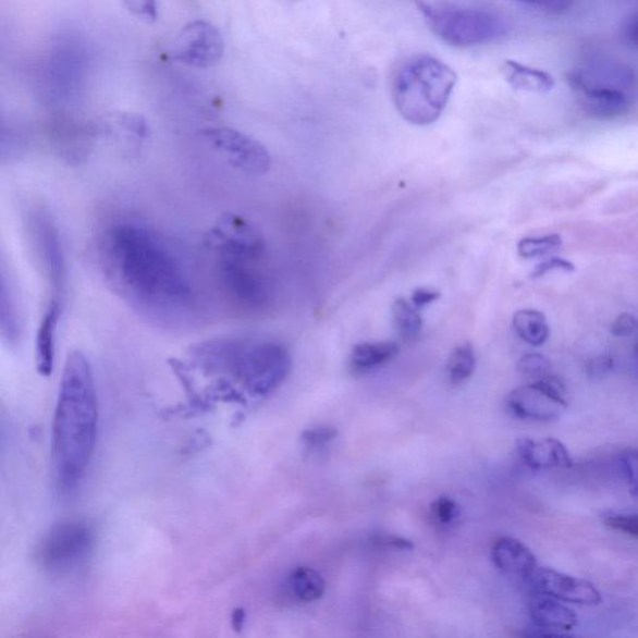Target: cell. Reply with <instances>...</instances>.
<instances>
[{
	"mask_svg": "<svg viewBox=\"0 0 638 638\" xmlns=\"http://www.w3.org/2000/svg\"><path fill=\"white\" fill-rule=\"evenodd\" d=\"M100 261L110 286L150 321L174 326L194 315L196 293L183 258L145 223L124 220L110 226Z\"/></svg>",
	"mask_w": 638,
	"mask_h": 638,
	"instance_id": "cell-1",
	"label": "cell"
},
{
	"mask_svg": "<svg viewBox=\"0 0 638 638\" xmlns=\"http://www.w3.org/2000/svg\"><path fill=\"white\" fill-rule=\"evenodd\" d=\"M99 408L88 359L81 351L69 353L51 435V458L58 488L64 494L79 486L98 439Z\"/></svg>",
	"mask_w": 638,
	"mask_h": 638,
	"instance_id": "cell-2",
	"label": "cell"
},
{
	"mask_svg": "<svg viewBox=\"0 0 638 638\" xmlns=\"http://www.w3.org/2000/svg\"><path fill=\"white\" fill-rule=\"evenodd\" d=\"M220 289L241 309L257 312L271 304L273 292L265 272L266 243L251 222L226 213L206 237Z\"/></svg>",
	"mask_w": 638,
	"mask_h": 638,
	"instance_id": "cell-3",
	"label": "cell"
},
{
	"mask_svg": "<svg viewBox=\"0 0 638 638\" xmlns=\"http://www.w3.org/2000/svg\"><path fill=\"white\" fill-rule=\"evenodd\" d=\"M192 357L206 375L230 378L254 398L278 391L292 368L290 352L283 344L235 335L197 344Z\"/></svg>",
	"mask_w": 638,
	"mask_h": 638,
	"instance_id": "cell-4",
	"label": "cell"
},
{
	"mask_svg": "<svg viewBox=\"0 0 638 638\" xmlns=\"http://www.w3.org/2000/svg\"><path fill=\"white\" fill-rule=\"evenodd\" d=\"M458 76L453 69L433 57L409 60L395 77L393 99L404 120L427 126L442 116Z\"/></svg>",
	"mask_w": 638,
	"mask_h": 638,
	"instance_id": "cell-5",
	"label": "cell"
},
{
	"mask_svg": "<svg viewBox=\"0 0 638 638\" xmlns=\"http://www.w3.org/2000/svg\"><path fill=\"white\" fill-rule=\"evenodd\" d=\"M636 77L627 66L614 62H590L567 74V83L592 118L614 119L629 108Z\"/></svg>",
	"mask_w": 638,
	"mask_h": 638,
	"instance_id": "cell-6",
	"label": "cell"
},
{
	"mask_svg": "<svg viewBox=\"0 0 638 638\" xmlns=\"http://www.w3.org/2000/svg\"><path fill=\"white\" fill-rule=\"evenodd\" d=\"M418 11L425 16L438 38L453 47H474L502 39L508 33L504 16L473 8L437 7L417 0Z\"/></svg>",
	"mask_w": 638,
	"mask_h": 638,
	"instance_id": "cell-7",
	"label": "cell"
},
{
	"mask_svg": "<svg viewBox=\"0 0 638 638\" xmlns=\"http://www.w3.org/2000/svg\"><path fill=\"white\" fill-rule=\"evenodd\" d=\"M95 547V533L89 524L65 520L53 526L38 549V562L45 570L66 575L88 563Z\"/></svg>",
	"mask_w": 638,
	"mask_h": 638,
	"instance_id": "cell-8",
	"label": "cell"
},
{
	"mask_svg": "<svg viewBox=\"0 0 638 638\" xmlns=\"http://www.w3.org/2000/svg\"><path fill=\"white\" fill-rule=\"evenodd\" d=\"M515 417L532 421H554L567 410L566 388L554 375L516 388L506 398Z\"/></svg>",
	"mask_w": 638,
	"mask_h": 638,
	"instance_id": "cell-9",
	"label": "cell"
},
{
	"mask_svg": "<svg viewBox=\"0 0 638 638\" xmlns=\"http://www.w3.org/2000/svg\"><path fill=\"white\" fill-rule=\"evenodd\" d=\"M204 139L232 168L247 175H263L271 168V155L254 137L231 127H209Z\"/></svg>",
	"mask_w": 638,
	"mask_h": 638,
	"instance_id": "cell-10",
	"label": "cell"
},
{
	"mask_svg": "<svg viewBox=\"0 0 638 638\" xmlns=\"http://www.w3.org/2000/svg\"><path fill=\"white\" fill-rule=\"evenodd\" d=\"M223 54H225V41L221 32L206 21L186 24L170 48L172 59L197 69L218 65Z\"/></svg>",
	"mask_w": 638,
	"mask_h": 638,
	"instance_id": "cell-11",
	"label": "cell"
},
{
	"mask_svg": "<svg viewBox=\"0 0 638 638\" xmlns=\"http://www.w3.org/2000/svg\"><path fill=\"white\" fill-rule=\"evenodd\" d=\"M33 236L42 270H45L53 297H63L66 282V266L62 238L56 223L46 213H37L33 218Z\"/></svg>",
	"mask_w": 638,
	"mask_h": 638,
	"instance_id": "cell-12",
	"label": "cell"
},
{
	"mask_svg": "<svg viewBox=\"0 0 638 638\" xmlns=\"http://www.w3.org/2000/svg\"><path fill=\"white\" fill-rule=\"evenodd\" d=\"M528 582L532 586V591L575 605L598 606L602 602V594L592 582L556 572L554 568L538 567Z\"/></svg>",
	"mask_w": 638,
	"mask_h": 638,
	"instance_id": "cell-13",
	"label": "cell"
},
{
	"mask_svg": "<svg viewBox=\"0 0 638 638\" xmlns=\"http://www.w3.org/2000/svg\"><path fill=\"white\" fill-rule=\"evenodd\" d=\"M529 615L532 624L545 631L540 634L542 636H563L579 624V618L572 609L549 594L537 591H532L529 600Z\"/></svg>",
	"mask_w": 638,
	"mask_h": 638,
	"instance_id": "cell-14",
	"label": "cell"
},
{
	"mask_svg": "<svg viewBox=\"0 0 638 638\" xmlns=\"http://www.w3.org/2000/svg\"><path fill=\"white\" fill-rule=\"evenodd\" d=\"M516 453L526 467L532 470L573 468L574 462L567 447L555 438H520L516 442Z\"/></svg>",
	"mask_w": 638,
	"mask_h": 638,
	"instance_id": "cell-15",
	"label": "cell"
},
{
	"mask_svg": "<svg viewBox=\"0 0 638 638\" xmlns=\"http://www.w3.org/2000/svg\"><path fill=\"white\" fill-rule=\"evenodd\" d=\"M491 559L500 573L523 582H528L538 568L532 551L511 537L499 538L494 542Z\"/></svg>",
	"mask_w": 638,
	"mask_h": 638,
	"instance_id": "cell-16",
	"label": "cell"
},
{
	"mask_svg": "<svg viewBox=\"0 0 638 638\" xmlns=\"http://www.w3.org/2000/svg\"><path fill=\"white\" fill-rule=\"evenodd\" d=\"M63 312V299L51 297L42 312L36 333V365L40 376L53 373L57 352V332Z\"/></svg>",
	"mask_w": 638,
	"mask_h": 638,
	"instance_id": "cell-17",
	"label": "cell"
},
{
	"mask_svg": "<svg viewBox=\"0 0 638 638\" xmlns=\"http://www.w3.org/2000/svg\"><path fill=\"white\" fill-rule=\"evenodd\" d=\"M398 353V344L391 341L358 343L351 353V368L356 373L372 372L390 364Z\"/></svg>",
	"mask_w": 638,
	"mask_h": 638,
	"instance_id": "cell-18",
	"label": "cell"
},
{
	"mask_svg": "<svg viewBox=\"0 0 638 638\" xmlns=\"http://www.w3.org/2000/svg\"><path fill=\"white\" fill-rule=\"evenodd\" d=\"M502 73L508 85L515 90L544 94L554 88L553 75L541 69L524 65L513 60L503 64Z\"/></svg>",
	"mask_w": 638,
	"mask_h": 638,
	"instance_id": "cell-19",
	"label": "cell"
},
{
	"mask_svg": "<svg viewBox=\"0 0 638 638\" xmlns=\"http://www.w3.org/2000/svg\"><path fill=\"white\" fill-rule=\"evenodd\" d=\"M514 331L519 338L533 347L545 344L550 338L548 318L540 310L525 308L516 310L513 317Z\"/></svg>",
	"mask_w": 638,
	"mask_h": 638,
	"instance_id": "cell-20",
	"label": "cell"
},
{
	"mask_svg": "<svg viewBox=\"0 0 638 638\" xmlns=\"http://www.w3.org/2000/svg\"><path fill=\"white\" fill-rule=\"evenodd\" d=\"M289 586L292 593L304 602L321 599L326 589L321 574L308 566L296 567L289 577Z\"/></svg>",
	"mask_w": 638,
	"mask_h": 638,
	"instance_id": "cell-21",
	"label": "cell"
},
{
	"mask_svg": "<svg viewBox=\"0 0 638 638\" xmlns=\"http://www.w3.org/2000/svg\"><path fill=\"white\" fill-rule=\"evenodd\" d=\"M393 321L396 332L405 342L419 338L422 330V318L419 309L410 300L398 298L393 305Z\"/></svg>",
	"mask_w": 638,
	"mask_h": 638,
	"instance_id": "cell-22",
	"label": "cell"
},
{
	"mask_svg": "<svg viewBox=\"0 0 638 638\" xmlns=\"http://www.w3.org/2000/svg\"><path fill=\"white\" fill-rule=\"evenodd\" d=\"M477 356L470 343L461 344L447 359L446 373L453 384H461L476 372Z\"/></svg>",
	"mask_w": 638,
	"mask_h": 638,
	"instance_id": "cell-23",
	"label": "cell"
},
{
	"mask_svg": "<svg viewBox=\"0 0 638 638\" xmlns=\"http://www.w3.org/2000/svg\"><path fill=\"white\" fill-rule=\"evenodd\" d=\"M2 312H0V323H2V332L8 341L15 342L20 338V314L19 305H16L13 290L8 283L7 274L2 275Z\"/></svg>",
	"mask_w": 638,
	"mask_h": 638,
	"instance_id": "cell-24",
	"label": "cell"
},
{
	"mask_svg": "<svg viewBox=\"0 0 638 638\" xmlns=\"http://www.w3.org/2000/svg\"><path fill=\"white\" fill-rule=\"evenodd\" d=\"M563 246V238L557 234L540 237H525L517 244V254L526 260L538 258L556 251Z\"/></svg>",
	"mask_w": 638,
	"mask_h": 638,
	"instance_id": "cell-25",
	"label": "cell"
},
{
	"mask_svg": "<svg viewBox=\"0 0 638 638\" xmlns=\"http://www.w3.org/2000/svg\"><path fill=\"white\" fill-rule=\"evenodd\" d=\"M517 372L522 376L538 381L551 373V361L540 353H526L519 361H517Z\"/></svg>",
	"mask_w": 638,
	"mask_h": 638,
	"instance_id": "cell-26",
	"label": "cell"
},
{
	"mask_svg": "<svg viewBox=\"0 0 638 638\" xmlns=\"http://www.w3.org/2000/svg\"><path fill=\"white\" fill-rule=\"evenodd\" d=\"M430 512H432L434 522L444 526L453 524L461 515L458 504L450 496L438 498Z\"/></svg>",
	"mask_w": 638,
	"mask_h": 638,
	"instance_id": "cell-27",
	"label": "cell"
},
{
	"mask_svg": "<svg viewBox=\"0 0 638 638\" xmlns=\"http://www.w3.org/2000/svg\"><path fill=\"white\" fill-rule=\"evenodd\" d=\"M609 529L623 532L627 537L638 540V515L618 514L610 515L603 519Z\"/></svg>",
	"mask_w": 638,
	"mask_h": 638,
	"instance_id": "cell-28",
	"label": "cell"
},
{
	"mask_svg": "<svg viewBox=\"0 0 638 638\" xmlns=\"http://www.w3.org/2000/svg\"><path fill=\"white\" fill-rule=\"evenodd\" d=\"M621 467H623L629 493L638 498V447L621 456Z\"/></svg>",
	"mask_w": 638,
	"mask_h": 638,
	"instance_id": "cell-29",
	"label": "cell"
},
{
	"mask_svg": "<svg viewBox=\"0 0 638 638\" xmlns=\"http://www.w3.org/2000/svg\"><path fill=\"white\" fill-rule=\"evenodd\" d=\"M338 437V429L329 426H321L305 430L304 434H302V442L307 446L317 447L332 442L333 439Z\"/></svg>",
	"mask_w": 638,
	"mask_h": 638,
	"instance_id": "cell-30",
	"label": "cell"
},
{
	"mask_svg": "<svg viewBox=\"0 0 638 638\" xmlns=\"http://www.w3.org/2000/svg\"><path fill=\"white\" fill-rule=\"evenodd\" d=\"M512 2L537 8L548 13H564L573 7L575 0H512Z\"/></svg>",
	"mask_w": 638,
	"mask_h": 638,
	"instance_id": "cell-31",
	"label": "cell"
},
{
	"mask_svg": "<svg viewBox=\"0 0 638 638\" xmlns=\"http://www.w3.org/2000/svg\"><path fill=\"white\" fill-rule=\"evenodd\" d=\"M575 265L565 260V258L551 257L549 260L539 263L536 269H533L531 278L540 279L542 275H545L551 271H564L572 273L575 272Z\"/></svg>",
	"mask_w": 638,
	"mask_h": 638,
	"instance_id": "cell-32",
	"label": "cell"
},
{
	"mask_svg": "<svg viewBox=\"0 0 638 638\" xmlns=\"http://www.w3.org/2000/svg\"><path fill=\"white\" fill-rule=\"evenodd\" d=\"M638 330V319L631 314H621L611 323L610 332L615 338H628Z\"/></svg>",
	"mask_w": 638,
	"mask_h": 638,
	"instance_id": "cell-33",
	"label": "cell"
},
{
	"mask_svg": "<svg viewBox=\"0 0 638 638\" xmlns=\"http://www.w3.org/2000/svg\"><path fill=\"white\" fill-rule=\"evenodd\" d=\"M123 3L128 11L142 16V19L148 21L157 20V0H123Z\"/></svg>",
	"mask_w": 638,
	"mask_h": 638,
	"instance_id": "cell-34",
	"label": "cell"
},
{
	"mask_svg": "<svg viewBox=\"0 0 638 638\" xmlns=\"http://www.w3.org/2000/svg\"><path fill=\"white\" fill-rule=\"evenodd\" d=\"M612 367H614V359L610 356H600L590 359L586 370H588V375L591 378H602L610 373Z\"/></svg>",
	"mask_w": 638,
	"mask_h": 638,
	"instance_id": "cell-35",
	"label": "cell"
},
{
	"mask_svg": "<svg viewBox=\"0 0 638 638\" xmlns=\"http://www.w3.org/2000/svg\"><path fill=\"white\" fill-rule=\"evenodd\" d=\"M439 297H441V292L429 287H420L413 292L410 302L420 310L434 304Z\"/></svg>",
	"mask_w": 638,
	"mask_h": 638,
	"instance_id": "cell-36",
	"label": "cell"
},
{
	"mask_svg": "<svg viewBox=\"0 0 638 638\" xmlns=\"http://www.w3.org/2000/svg\"><path fill=\"white\" fill-rule=\"evenodd\" d=\"M621 37L627 45L638 48V12L629 15L621 27Z\"/></svg>",
	"mask_w": 638,
	"mask_h": 638,
	"instance_id": "cell-37",
	"label": "cell"
},
{
	"mask_svg": "<svg viewBox=\"0 0 638 638\" xmlns=\"http://www.w3.org/2000/svg\"><path fill=\"white\" fill-rule=\"evenodd\" d=\"M375 545L379 548H388L401 551H412L414 549V544L412 541L407 539H403L400 537H392V536H384V537H377L373 540Z\"/></svg>",
	"mask_w": 638,
	"mask_h": 638,
	"instance_id": "cell-38",
	"label": "cell"
},
{
	"mask_svg": "<svg viewBox=\"0 0 638 638\" xmlns=\"http://www.w3.org/2000/svg\"><path fill=\"white\" fill-rule=\"evenodd\" d=\"M245 619H246L245 611L243 609L236 610L235 615H234V626L237 629V631H241V629H243L244 624H245Z\"/></svg>",
	"mask_w": 638,
	"mask_h": 638,
	"instance_id": "cell-39",
	"label": "cell"
},
{
	"mask_svg": "<svg viewBox=\"0 0 638 638\" xmlns=\"http://www.w3.org/2000/svg\"><path fill=\"white\" fill-rule=\"evenodd\" d=\"M635 357H636L637 366H638V343L635 346Z\"/></svg>",
	"mask_w": 638,
	"mask_h": 638,
	"instance_id": "cell-40",
	"label": "cell"
}]
</instances>
